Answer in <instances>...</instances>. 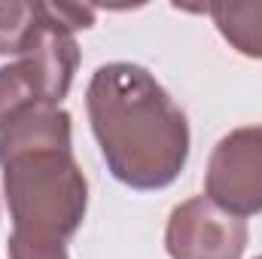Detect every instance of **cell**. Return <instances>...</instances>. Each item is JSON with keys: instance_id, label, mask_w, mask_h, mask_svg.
I'll use <instances>...</instances> for the list:
<instances>
[{"instance_id": "1", "label": "cell", "mask_w": 262, "mask_h": 259, "mask_svg": "<svg viewBox=\"0 0 262 259\" xmlns=\"http://www.w3.org/2000/svg\"><path fill=\"white\" fill-rule=\"evenodd\" d=\"M70 122L64 107H40L0 128L9 259H70L67 244L89 210V180L73 156Z\"/></svg>"}, {"instance_id": "2", "label": "cell", "mask_w": 262, "mask_h": 259, "mask_svg": "<svg viewBox=\"0 0 262 259\" xmlns=\"http://www.w3.org/2000/svg\"><path fill=\"white\" fill-rule=\"evenodd\" d=\"M92 134L107 171L128 189L171 186L189 162V119L140 64H101L85 89Z\"/></svg>"}, {"instance_id": "3", "label": "cell", "mask_w": 262, "mask_h": 259, "mask_svg": "<svg viewBox=\"0 0 262 259\" xmlns=\"http://www.w3.org/2000/svg\"><path fill=\"white\" fill-rule=\"evenodd\" d=\"M92 21V6L43 3V18L25 52L0 67V128L28 110L61 107L79 67L73 31H85Z\"/></svg>"}, {"instance_id": "4", "label": "cell", "mask_w": 262, "mask_h": 259, "mask_svg": "<svg viewBox=\"0 0 262 259\" xmlns=\"http://www.w3.org/2000/svg\"><path fill=\"white\" fill-rule=\"evenodd\" d=\"M204 195L238 220L262 213V125H244L216 140L204 171Z\"/></svg>"}, {"instance_id": "5", "label": "cell", "mask_w": 262, "mask_h": 259, "mask_svg": "<svg viewBox=\"0 0 262 259\" xmlns=\"http://www.w3.org/2000/svg\"><path fill=\"white\" fill-rule=\"evenodd\" d=\"M247 238V223L220 210L207 195L180 201L165 226V250L171 259H241Z\"/></svg>"}, {"instance_id": "6", "label": "cell", "mask_w": 262, "mask_h": 259, "mask_svg": "<svg viewBox=\"0 0 262 259\" xmlns=\"http://www.w3.org/2000/svg\"><path fill=\"white\" fill-rule=\"evenodd\" d=\"M220 37L244 58L262 61V0H223L207 3Z\"/></svg>"}, {"instance_id": "7", "label": "cell", "mask_w": 262, "mask_h": 259, "mask_svg": "<svg viewBox=\"0 0 262 259\" xmlns=\"http://www.w3.org/2000/svg\"><path fill=\"white\" fill-rule=\"evenodd\" d=\"M40 18H43V3H21V0L0 3V55L18 58L31 43Z\"/></svg>"}, {"instance_id": "8", "label": "cell", "mask_w": 262, "mask_h": 259, "mask_svg": "<svg viewBox=\"0 0 262 259\" xmlns=\"http://www.w3.org/2000/svg\"><path fill=\"white\" fill-rule=\"evenodd\" d=\"M256 259H262V253H259V256H256Z\"/></svg>"}]
</instances>
